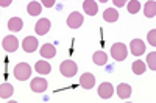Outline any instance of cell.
Instances as JSON below:
<instances>
[{"instance_id": "1", "label": "cell", "mask_w": 156, "mask_h": 103, "mask_svg": "<svg viewBox=\"0 0 156 103\" xmlns=\"http://www.w3.org/2000/svg\"><path fill=\"white\" fill-rule=\"evenodd\" d=\"M128 55V50H126V45L122 44V42H115L112 47H111V56L115 59V61H123Z\"/></svg>"}, {"instance_id": "2", "label": "cell", "mask_w": 156, "mask_h": 103, "mask_svg": "<svg viewBox=\"0 0 156 103\" xmlns=\"http://www.w3.org/2000/svg\"><path fill=\"white\" fill-rule=\"evenodd\" d=\"M31 75V67H30V64L27 62H20L16 66L14 69V76L17 80L23 81V80H28V76Z\"/></svg>"}, {"instance_id": "3", "label": "cell", "mask_w": 156, "mask_h": 103, "mask_svg": "<svg viewBox=\"0 0 156 103\" xmlns=\"http://www.w3.org/2000/svg\"><path fill=\"white\" fill-rule=\"evenodd\" d=\"M59 70L64 76H67V78H70V76H73L78 70L76 67V64L72 61V59H66V61H62L61 62V66H59Z\"/></svg>"}, {"instance_id": "4", "label": "cell", "mask_w": 156, "mask_h": 103, "mask_svg": "<svg viewBox=\"0 0 156 103\" xmlns=\"http://www.w3.org/2000/svg\"><path fill=\"white\" fill-rule=\"evenodd\" d=\"M2 45H3V50L6 52H16L19 47V41L16 36H5L2 41Z\"/></svg>"}, {"instance_id": "5", "label": "cell", "mask_w": 156, "mask_h": 103, "mask_svg": "<svg viewBox=\"0 0 156 103\" xmlns=\"http://www.w3.org/2000/svg\"><path fill=\"white\" fill-rule=\"evenodd\" d=\"M83 14H80L78 11H73L70 12V16L67 17V25L70 28H78V27H81L83 25Z\"/></svg>"}, {"instance_id": "6", "label": "cell", "mask_w": 156, "mask_h": 103, "mask_svg": "<svg viewBox=\"0 0 156 103\" xmlns=\"http://www.w3.org/2000/svg\"><path fill=\"white\" fill-rule=\"evenodd\" d=\"M129 50H131V53L134 56H140L145 52V44L140 39H133L131 42H129Z\"/></svg>"}, {"instance_id": "7", "label": "cell", "mask_w": 156, "mask_h": 103, "mask_svg": "<svg viewBox=\"0 0 156 103\" xmlns=\"http://www.w3.org/2000/svg\"><path fill=\"white\" fill-rule=\"evenodd\" d=\"M80 84H81V87H84V89H92V87L95 86V76L90 73V72L83 73L81 78H80Z\"/></svg>"}, {"instance_id": "8", "label": "cell", "mask_w": 156, "mask_h": 103, "mask_svg": "<svg viewBox=\"0 0 156 103\" xmlns=\"http://www.w3.org/2000/svg\"><path fill=\"white\" fill-rule=\"evenodd\" d=\"M22 48L27 52V53H31V52H34L37 48V39L34 36H27L22 42Z\"/></svg>"}, {"instance_id": "9", "label": "cell", "mask_w": 156, "mask_h": 103, "mask_svg": "<svg viewBox=\"0 0 156 103\" xmlns=\"http://www.w3.org/2000/svg\"><path fill=\"white\" fill-rule=\"evenodd\" d=\"M50 27H51V23H50V20H48V19H39V20L36 22L34 31H36L37 34H41V36H42V34L48 33Z\"/></svg>"}, {"instance_id": "10", "label": "cell", "mask_w": 156, "mask_h": 103, "mask_svg": "<svg viewBox=\"0 0 156 103\" xmlns=\"http://www.w3.org/2000/svg\"><path fill=\"white\" fill-rule=\"evenodd\" d=\"M114 94V87L111 83H101L98 86V95L101 98H111Z\"/></svg>"}, {"instance_id": "11", "label": "cell", "mask_w": 156, "mask_h": 103, "mask_svg": "<svg viewBox=\"0 0 156 103\" xmlns=\"http://www.w3.org/2000/svg\"><path fill=\"white\" fill-rule=\"evenodd\" d=\"M83 9H84L86 14L95 16L97 11H98V5H97V2H94V0H84L83 2Z\"/></svg>"}, {"instance_id": "12", "label": "cell", "mask_w": 156, "mask_h": 103, "mask_svg": "<svg viewBox=\"0 0 156 103\" xmlns=\"http://www.w3.org/2000/svg\"><path fill=\"white\" fill-rule=\"evenodd\" d=\"M30 87L33 89L34 92H45V89H47V81L44 80V78H34V80H31V84H30Z\"/></svg>"}, {"instance_id": "13", "label": "cell", "mask_w": 156, "mask_h": 103, "mask_svg": "<svg viewBox=\"0 0 156 103\" xmlns=\"http://www.w3.org/2000/svg\"><path fill=\"white\" fill-rule=\"evenodd\" d=\"M117 95H119L120 98H129V95H131V86L126 84V83H120L119 86H117Z\"/></svg>"}, {"instance_id": "14", "label": "cell", "mask_w": 156, "mask_h": 103, "mask_svg": "<svg viewBox=\"0 0 156 103\" xmlns=\"http://www.w3.org/2000/svg\"><path fill=\"white\" fill-rule=\"evenodd\" d=\"M34 69H36L37 73H41V75H47V73L51 72V66H50V64L47 61H41V59L34 64Z\"/></svg>"}, {"instance_id": "15", "label": "cell", "mask_w": 156, "mask_h": 103, "mask_svg": "<svg viewBox=\"0 0 156 103\" xmlns=\"http://www.w3.org/2000/svg\"><path fill=\"white\" fill-rule=\"evenodd\" d=\"M22 27H23V22H22L20 17H11V19L8 20V28H9L11 31L17 33V31L22 30Z\"/></svg>"}, {"instance_id": "16", "label": "cell", "mask_w": 156, "mask_h": 103, "mask_svg": "<svg viewBox=\"0 0 156 103\" xmlns=\"http://www.w3.org/2000/svg\"><path fill=\"white\" fill-rule=\"evenodd\" d=\"M56 55V48L53 44H44L41 47V56L44 58H53Z\"/></svg>"}, {"instance_id": "17", "label": "cell", "mask_w": 156, "mask_h": 103, "mask_svg": "<svg viewBox=\"0 0 156 103\" xmlns=\"http://www.w3.org/2000/svg\"><path fill=\"white\" fill-rule=\"evenodd\" d=\"M92 61L97 64V66H103V64L108 62V55L105 53V52L98 50V52H95V53L92 55Z\"/></svg>"}, {"instance_id": "18", "label": "cell", "mask_w": 156, "mask_h": 103, "mask_svg": "<svg viewBox=\"0 0 156 103\" xmlns=\"http://www.w3.org/2000/svg\"><path fill=\"white\" fill-rule=\"evenodd\" d=\"M12 92H14V89H12V86L9 83H2V86H0V98H9L12 95Z\"/></svg>"}, {"instance_id": "19", "label": "cell", "mask_w": 156, "mask_h": 103, "mask_svg": "<svg viewBox=\"0 0 156 103\" xmlns=\"http://www.w3.org/2000/svg\"><path fill=\"white\" fill-rule=\"evenodd\" d=\"M103 19H105L106 22H115L117 19H119V12H117L115 8H108V9H105V12H103Z\"/></svg>"}, {"instance_id": "20", "label": "cell", "mask_w": 156, "mask_h": 103, "mask_svg": "<svg viewBox=\"0 0 156 103\" xmlns=\"http://www.w3.org/2000/svg\"><path fill=\"white\" fill-rule=\"evenodd\" d=\"M144 12H145L147 17H154L156 16V2H154V0H150V2L145 3Z\"/></svg>"}, {"instance_id": "21", "label": "cell", "mask_w": 156, "mask_h": 103, "mask_svg": "<svg viewBox=\"0 0 156 103\" xmlns=\"http://www.w3.org/2000/svg\"><path fill=\"white\" fill-rule=\"evenodd\" d=\"M41 9H42V5L39 3V2H30V3H28V6H27L28 14H31V16H37V14H41Z\"/></svg>"}, {"instance_id": "22", "label": "cell", "mask_w": 156, "mask_h": 103, "mask_svg": "<svg viewBox=\"0 0 156 103\" xmlns=\"http://www.w3.org/2000/svg\"><path fill=\"white\" fill-rule=\"evenodd\" d=\"M131 67H133V72H134L136 75H142V73L145 72V69H147V67H145V62L140 61V59H136V61L133 62Z\"/></svg>"}, {"instance_id": "23", "label": "cell", "mask_w": 156, "mask_h": 103, "mask_svg": "<svg viewBox=\"0 0 156 103\" xmlns=\"http://www.w3.org/2000/svg\"><path fill=\"white\" fill-rule=\"evenodd\" d=\"M126 9H128L129 14H136V12H139V11H140V2H137V0H133V2H128Z\"/></svg>"}, {"instance_id": "24", "label": "cell", "mask_w": 156, "mask_h": 103, "mask_svg": "<svg viewBox=\"0 0 156 103\" xmlns=\"http://www.w3.org/2000/svg\"><path fill=\"white\" fill-rule=\"evenodd\" d=\"M147 64H148V67L151 70H156V55H154V52L147 56Z\"/></svg>"}, {"instance_id": "25", "label": "cell", "mask_w": 156, "mask_h": 103, "mask_svg": "<svg viewBox=\"0 0 156 103\" xmlns=\"http://www.w3.org/2000/svg\"><path fill=\"white\" fill-rule=\"evenodd\" d=\"M147 39H148V42L154 47L156 45V31L154 30H151V31H148V36H147Z\"/></svg>"}, {"instance_id": "26", "label": "cell", "mask_w": 156, "mask_h": 103, "mask_svg": "<svg viewBox=\"0 0 156 103\" xmlns=\"http://www.w3.org/2000/svg\"><path fill=\"white\" fill-rule=\"evenodd\" d=\"M42 5H44V6H47V8H51V6L55 5V0H44Z\"/></svg>"}, {"instance_id": "27", "label": "cell", "mask_w": 156, "mask_h": 103, "mask_svg": "<svg viewBox=\"0 0 156 103\" xmlns=\"http://www.w3.org/2000/svg\"><path fill=\"white\" fill-rule=\"evenodd\" d=\"M114 5L115 6H125V0H115Z\"/></svg>"}, {"instance_id": "28", "label": "cell", "mask_w": 156, "mask_h": 103, "mask_svg": "<svg viewBox=\"0 0 156 103\" xmlns=\"http://www.w3.org/2000/svg\"><path fill=\"white\" fill-rule=\"evenodd\" d=\"M11 5V0H2L0 2V6H9Z\"/></svg>"}]
</instances>
